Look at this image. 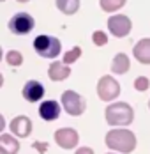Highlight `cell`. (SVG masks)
Segmentation results:
<instances>
[{"label":"cell","instance_id":"6da1fadb","mask_svg":"<svg viewBox=\"0 0 150 154\" xmlns=\"http://www.w3.org/2000/svg\"><path fill=\"white\" fill-rule=\"evenodd\" d=\"M106 147L111 149L113 152H120V154H131L136 149V135L131 129L125 128H113L106 133Z\"/></svg>","mask_w":150,"mask_h":154},{"label":"cell","instance_id":"7a4b0ae2","mask_svg":"<svg viewBox=\"0 0 150 154\" xmlns=\"http://www.w3.org/2000/svg\"><path fill=\"white\" fill-rule=\"evenodd\" d=\"M104 117L106 122L111 128H125L134 121V108L129 103L118 101V103H113V105L106 106Z\"/></svg>","mask_w":150,"mask_h":154},{"label":"cell","instance_id":"3957f363","mask_svg":"<svg viewBox=\"0 0 150 154\" xmlns=\"http://www.w3.org/2000/svg\"><path fill=\"white\" fill-rule=\"evenodd\" d=\"M34 50L37 55H41L43 59H55L58 57L62 51V43L58 37L48 35V34H41L34 39Z\"/></svg>","mask_w":150,"mask_h":154},{"label":"cell","instance_id":"277c9868","mask_svg":"<svg viewBox=\"0 0 150 154\" xmlns=\"http://www.w3.org/2000/svg\"><path fill=\"white\" fill-rule=\"evenodd\" d=\"M60 106L64 108L69 115L73 117H80L85 113L87 110V101L81 94L74 92V91H64L62 92V97H60Z\"/></svg>","mask_w":150,"mask_h":154},{"label":"cell","instance_id":"5b68a950","mask_svg":"<svg viewBox=\"0 0 150 154\" xmlns=\"http://www.w3.org/2000/svg\"><path fill=\"white\" fill-rule=\"evenodd\" d=\"M97 96L101 101H115L120 96V83L110 75H104V76L99 78L97 82Z\"/></svg>","mask_w":150,"mask_h":154},{"label":"cell","instance_id":"8992f818","mask_svg":"<svg viewBox=\"0 0 150 154\" xmlns=\"http://www.w3.org/2000/svg\"><path fill=\"white\" fill-rule=\"evenodd\" d=\"M7 27H9V30L13 32V34H16V35H25V34H28V32L34 30L35 20H34V16L28 14V13H16V14L9 20Z\"/></svg>","mask_w":150,"mask_h":154},{"label":"cell","instance_id":"52a82bcc","mask_svg":"<svg viewBox=\"0 0 150 154\" xmlns=\"http://www.w3.org/2000/svg\"><path fill=\"white\" fill-rule=\"evenodd\" d=\"M108 30L110 34H113L115 37H125L129 35L133 30V20L125 14H113L108 18Z\"/></svg>","mask_w":150,"mask_h":154},{"label":"cell","instance_id":"ba28073f","mask_svg":"<svg viewBox=\"0 0 150 154\" xmlns=\"http://www.w3.org/2000/svg\"><path fill=\"white\" fill-rule=\"evenodd\" d=\"M53 138H55V142H57L58 147L69 151V149H74L76 145H78L80 135H78V131H76L74 128H60V129L55 131Z\"/></svg>","mask_w":150,"mask_h":154},{"label":"cell","instance_id":"9c48e42d","mask_svg":"<svg viewBox=\"0 0 150 154\" xmlns=\"http://www.w3.org/2000/svg\"><path fill=\"white\" fill-rule=\"evenodd\" d=\"M32 128H34V124H32V121L27 115H18L9 124V129H11L13 137H16V138H27V137H30Z\"/></svg>","mask_w":150,"mask_h":154},{"label":"cell","instance_id":"30bf717a","mask_svg":"<svg viewBox=\"0 0 150 154\" xmlns=\"http://www.w3.org/2000/svg\"><path fill=\"white\" fill-rule=\"evenodd\" d=\"M44 87H43V83L41 82H37V80H28L25 85H23V99L25 101H28V103H37V101H41L43 97H44Z\"/></svg>","mask_w":150,"mask_h":154},{"label":"cell","instance_id":"8fae6325","mask_svg":"<svg viewBox=\"0 0 150 154\" xmlns=\"http://www.w3.org/2000/svg\"><path fill=\"white\" fill-rule=\"evenodd\" d=\"M60 112H62V106L58 105V101H55V99H46V101H43L39 105V115L46 122L57 121L60 117Z\"/></svg>","mask_w":150,"mask_h":154},{"label":"cell","instance_id":"7c38bea8","mask_svg":"<svg viewBox=\"0 0 150 154\" xmlns=\"http://www.w3.org/2000/svg\"><path fill=\"white\" fill-rule=\"evenodd\" d=\"M48 76L51 82H64L71 76V67L64 62H51L48 67Z\"/></svg>","mask_w":150,"mask_h":154},{"label":"cell","instance_id":"4fadbf2b","mask_svg":"<svg viewBox=\"0 0 150 154\" xmlns=\"http://www.w3.org/2000/svg\"><path fill=\"white\" fill-rule=\"evenodd\" d=\"M133 55H134V59L138 62L148 66L150 64V37H143V39H140L136 43L134 48H133Z\"/></svg>","mask_w":150,"mask_h":154},{"label":"cell","instance_id":"5bb4252c","mask_svg":"<svg viewBox=\"0 0 150 154\" xmlns=\"http://www.w3.org/2000/svg\"><path fill=\"white\" fill-rule=\"evenodd\" d=\"M20 142L16 137L2 133L0 135V154H18L20 152Z\"/></svg>","mask_w":150,"mask_h":154},{"label":"cell","instance_id":"9a60e30c","mask_svg":"<svg viewBox=\"0 0 150 154\" xmlns=\"http://www.w3.org/2000/svg\"><path fill=\"white\" fill-rule=\"evenodd\" d=\"M131 69V60L125 53H117L111 60V73L113 75H125Z\"/></svg>","mask_w":150,"mask_h":154},{"label":"cell","instance_id":"2e32d148","mask_svg":"<svg viewBox=\"0 0 150 154\" xmlns=\"http://www.w3.org/2000/svg\"><path fill=\"white\" fill-rule=\"evenodd\" d=\"M55 5L60 13L71 16V14H76L78 9H80V0H55Z\"/></svg>","mask_w":150,"mask_h":154},{"label":"cell","instance_id":"e0dca14e","mask_svg":"<svg viewBox=\"0 0 150 154\" xmlns=\"http://www.w3.org/2000/svg\"><path fill=\"white\" fill-rule=\"evenodd\" d=\"M125 2L127 0H99V5H101V9L104 11V13H115V11H118L122 9L124 5H125Z\"/></svg>","mask_w":150,"mask_h":154},{"label":"cell","instance_id":"ac0fdd59","mask_svg":"<svg viewBox=\"0 0 150 154\" xmlns=\"http://www.w3.org/2000/svg\"><path fill=\"white\" fill-rule=\"evenodd\" d=\"M5 62H7L11 67H20V66L23 64V55H21V51H18V50L7 51V53H5Z\"/></svg>","mask_w":150,"mask_h":154},{"label":"cell","instance_id":"d6986e66","mask_svg":"<svg viewBox=\"0 0 150 154\" xmlns=\"http://www.w3.org/2000/svg\"><path fill=\"white\" fill-rule=\"evenodd\" d=\"M80 57H81V48H80V46H73L69 51H65V53H64L62 62H64V64H67V66H71V64H74V62L80 60Z\"/></svg>","mask_w":150,"mask_h":154},{"label":"cell","instance_id":"ffe728a7","mask_svg":"<svg viewBox=\"0 0 150 154\" xmlns=\"http://www.w3.org/2000/svg\"><path fill=\"white\" fill-rule=\"evenodd\" d=\"M92 43L95 45V46H99V48H103L108 45V34L103 30H95L94 34H92Z\"/></svg>","mask_w":150,"mask_h":154},{"label":"cell","instance_id":"44dd1931","mask_svg":"<svg viewBox=\"0 0 150 154\" xmlns=\"http://www.w3.org/2000/svg\"><path fill=\"white\" fill-rule=\"evenodd\" d=\"M150 87V80L147 76H138L134 80V89L138 92H145V91H148Z\"/></svg>","mask_w":150,"mask_h":154},{"label":"cell","instance_id":"7402d4cb","mask_svg":"<svg viewBox=\"0 0 150 154\" xmlns=\"http://www.w3.org/2000/svg\"><path fill=\"white\" fill-rule=\"evenodd\" d=\"M32 147H34L39 154H44L46 151H48V143H46V142H39V140H35V142L32 143Z\"/></svg>","mask_w":150,"mask_h":154},{"label":"cell","instance_id":"603a6c76","mask_svg":"<svg viewBox=\"0 0 150 154\" xmlns=\"http://www.w3.org/2000/svg\"><path fill=\"white\" fill-rule=\"evenodd\" d=\"M74 154H94V149H90L87 145H85V147H78Z\"/></svg>","mask_w":150,"mask_h":154},{"label":"cell","instance_id":"cb8c5ba5","mask_svg":"<svg viewBox=\"0 0 150 154\" xmlns=\"http://www.w3.org/2000/svg\"><path fill=\"white\" fill-rule=\"evenodd\" d=\"M4 128H5V119H4V115L0 113V133L4 131Z\"/></svg>","mask_w":150,"mask_h":154},{"label":"cell","instance_id":"d4e9b609","mask_svg":"<svg viewBox=\"0 0 150 154\" xmlns=\"http://www.w3.org/2000/svg\"><path fill=\"white\" fill-rule=\"evenodd\" d=\"M2 85H4V75L0 73V87H2Z\"/></svg>","mask_w":150,"mask_h":154},{"label":"cell","instance_id":"484cf974","mask_svg":"<svg viewBox=\"0 0 150 154\" xmlns=\"http://www.w3.org/2000/svg\"><path fill=\"white\" fill-rule=\"evenodd\" d=\"M20 4H27V2H30V0H18Z\"/></svg>","mask_w":150,"mask_h":154},{"label":"cell","instance_id":"4316f807","mask_svg":"<svg viewBox=\"0 0 150 154\" xmlns=\"http://www.w3.org/2000/svg\"><path fill=\"white\" fill-rule=\"evenodd\" d=\"M2 55H4V51H2V46H0V62H2Z\"/></svg>","mask_w":150,"mask_h":154},{"label":"cell","instance_id":"83f0119b","mask_svg":"<svg viewBox=\"0 0 150 154\" xmlns=\"http://www.w3.org/2000/svg\"><path fill=\"white\" fill-rule=\"evenodd\" d=\"M108 154H117V152H108Z\"/></svg>","mask_w":150,"mask_h":154},{"label":"cell","instance_id":"f1b7e54d","mask_svg":"<svg viewBox=\"0 0 150 154\" xmlns=\"http://www.w3.org/2000/svg\"><path fill=\"white\" fill-rule=\"evenodd\" d=\"M148 108H150V101H148Z\"/></svg>","mask_w":150,"mask_h":154},{"label":"cell","instance_id":"f546056e","mask_svg":"<svg viewBox=\"0 0 150 154\" xmlns=\"http://www.w3.org/2000/svg\"><path fill=\"white\" fill-rule=\"evenodd\" d=\"M0 2H5V0H0Z\"/></svg>","mask_w":150,"mask_h":154}]
</instances>
